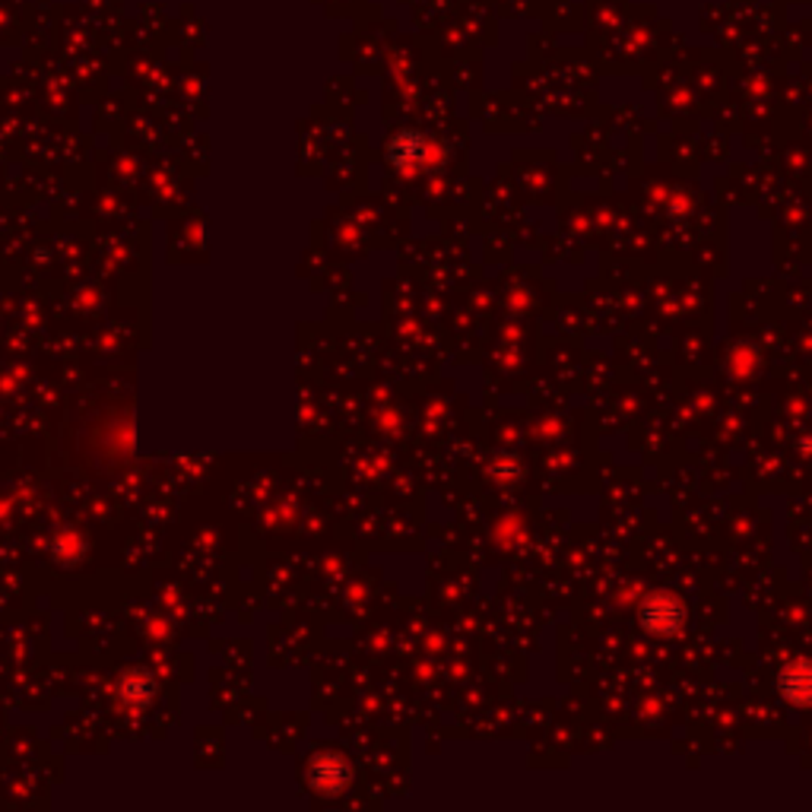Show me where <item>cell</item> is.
I'll return each mask as SVG.
<instances>
[{
  "label": "cell",
  "instance_id": "1",
  "mask_svg": "<svg viewBox=\"0 0 812 812\" xmlns=\"http://www.w3.org/2000/svg\"><path fill=\"white\" fill-rule=\"evenodd\" d=\"M645 625H648L650 632H657V635H673V632H680V625H683V609L676 600H670V597H657V600H650V607H645Z\"/></svg>",
  "mask_w": 812,
  "mask_h": 812
},
{
  "label": "cell",
  "instance_id": "2",
  "mask_svg": "<svg viewBox=\"0 0 812 812\" xmlns=\"http://www.w3.org/2000/svg\"><path fill=\"white\" fill-rule=\"evenodd\" d=\"M781 689L787 692V698H794L797 705H812V663L797 660V663L784 673Z\"/></svg>",
  "mask_w": 812,
  "mask_h": 812
}]
</instances>
